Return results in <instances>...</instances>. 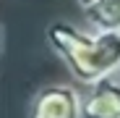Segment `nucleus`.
Wrapping results in <instances>:
<instances>
[{"label":"nucleus","mask_w":120,"mask_h":118,"mask_svg":"<svg viewBox=\"0 0 120 118\" xmlns=\"http://www.w3.org/2000/svg\"><path fill=\"white\" fill-rule=\"evenodd\" d=\"M45 39L81 87L115 73L120 66V32H84L68 21H52Z\"/></svg>","instance_id":"nucleus-1"},{"label":"nucleus","mask_w":120,"mask_h":118,"mask_svg":"<svg viewBox=\"0 0 120 118\" xmlns=\"http://www.w3.org/2000/svg\"><path fill=\"white\" fill-rule=\"evenodd\" d=\"M26 118H81V94L73 84H47L34 92Z\"/></svg>","instance_id":"nucleus-2"},{"label":"nucleus","mask_w":120,"mask_h":118,"mask_svg":"<svg viewBox=\"0 0 120 118\" xmlns=\"http://www.w3.org/2000/svg\"><path fill=\"white\" fill-rule=\"evenodd\" d=\"M81 118H120V79L115 73L84 87Z\"/></svg>","instance_id":"nucleus-3"},{"label":"nucleus","mask_w":120,"mask_h":118,"mask_svg":"<svg viewBox=\"0 0 120 118\" xmlns=\"http://www.w3.org/2000/svg\"><path fill=\"white\" fill-rule=\"evenodd\" d=\"M84 13L94 32H120V0H94Z\"/></svg>","instance_id":"nucleus-4"},{"label":"nucleus","mask_w":120,"mask_h":118,"mask_svg":"<svg viewBox=\"0 0 120 118\" xmlns=\"http://www.w3.org/2000/svg\"><path fill=\"white\" fill-rule=\"evenodd\" d=\"M76 3L81 5V8H86V5H91V3H94V0H76Z\"/></svg>","instance_id":"nucleus-5"},{"label":"nucleus","mask_w":120,"mask_h":118,"mask_svg":"<svg viewBox=\"0 0 120 118\" xmlns=\"http://www.w3.org/2000/svg\"><path fill=\"white\" fill-rule=\"evenodd\" d=\"M0 50H3V29H0Z\"/></svg>","instance_id":"nucleus-6"},{"label":"nucleus","mask_w":120,"mask_h":118,"mask_svg":"<svg viewBox=\"0 0 120 118\" xmlns=\"http://www.w3.org/2000/svg\"><path fill=\"white\" fill-rule=\"evenodd\" d=\"M115 76H117V79H120V66H117V71H115Z\"/></svg>","instance_id":"nucleus-7"}]
</instances>
